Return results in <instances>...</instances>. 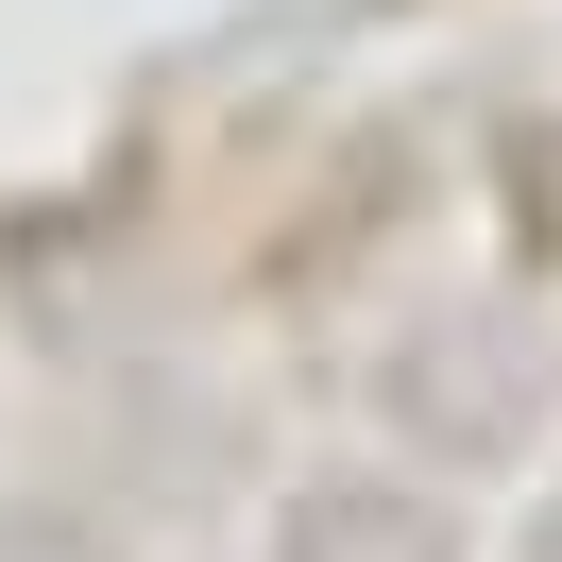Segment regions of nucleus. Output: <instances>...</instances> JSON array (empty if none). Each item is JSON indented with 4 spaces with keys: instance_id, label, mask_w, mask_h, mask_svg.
<instances>
[{
    "instance_id": "f257e3e1",
    "label": "nucleus",
    "mask_w": 562,
    "mask_h": 562,
    "mask_svg": "<svg viewBox=\"0 0 562 562\" xmlns=\"http://www.w3.org/2000/svg\"><path fill=\"white\" fill-rule=\"evenodd\" d=\"M273 546H290V562H460L443 512H426V494H392V477H307Z\"/></svg>"
},
{
    "instance_id": "f03ea898",
    "label": "nucleus",
    "mask_w": 562,
    "mask_h": 562,
    "mask_svg": "<svg viewBox=\"0 0 562 562\" xmlns=\"http://www.w3.org/2000/svg\"><path fill=\"white\" fill-rule=\"evenodd\" d=\"M546 562H562V512H546Z\"/></svg>"
}]
</instances>
